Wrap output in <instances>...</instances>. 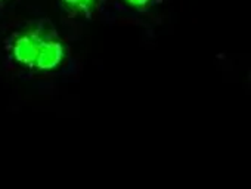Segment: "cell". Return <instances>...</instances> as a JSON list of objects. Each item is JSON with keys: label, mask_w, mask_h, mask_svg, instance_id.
Segmentation results:
<instances>
[{"label": "cell", "mask_w": 251, "mask_h": 189, "mask_svg": "<svg viewBox=\"0 0 251 189\" xmlns=\"http://www.w3.org/2000/svg\"><path fill=\"white\" fill-rule=\"evenodd\" d=\"M121 8L127 9L130 12H136V14H145L148 12L151 8H154V5L158 2V0H117Z\"/></svg>", "instance_id": "3"}, {"label": "cell", "mask_w": 251, "mask_h": 189, "mask_svg": "<svg viewBox=\"0 0 251 189\" xmlns=\"http://www.w3.org/2000/svg\"><path fill=\"white\" fill-rule=\"evenodd\" d=\"M12 0H0V11H2L6 5H9Z\"/></svg>", "instance_id": "4"}, {"label": "cell", "mask_w": 251, "mask_h": 189, "mask_svg": "<svg viewBox=\"0 0 251 189\" xmlns=\"http://www.w3.org/2000/svg\"><path fill=\"white\" fill-rule=\"evenodd\" d=\"M58 3L70 18L90 21L100 12L103 0H58Z\"/></svg>", "instance_id": "2"}, {"label": "cell", "mask_w": 251, "mask_h": 189, "mask_svg": "<svg viewBox=\"0 0 251 189\" xmlns=\"http://www.w3.org/2000/svg\"><path fill=\"white\" fill-rule=\"evenodd\" d=\"M8 61L18 71L31 75L59 72L70 61V47L56 27L45 18L17 25L5 39Z\"/></svg>", "instance_id": "1"}]
</instances>
